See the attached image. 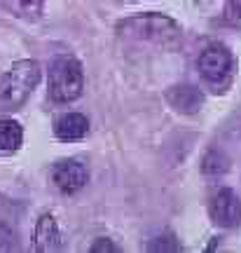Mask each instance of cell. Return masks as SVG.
<instances>
[{
    "label": "cell",
    "instance_id": "1",
    "mask_svg": "<svg viewBox=\"0 0 241 253\" xmlns=\"http://www.w3.org/2000/svg\"><path fill=\"white\" fill-rule=\"evenodd\" d=\"M117 33L138 42H152V45L161 47H173L180 42L183 31L171 17L164 14H136L131 19H124L117 24Z\"/></svg>",
    "mask_w": 241,
    "mask_h": 253
},
{
    "label": "cell",
    "instance_id": "2",
    "mask_svg": "<svg viewBox=\"0 0 241 253\" xmlns=\"http://www.w3.org/2000/svg\"><path fill=\"white\" fill-rule=\"evenodd\" d=\"M40 82V63L33 59L12 63L2 80H0V106L5 108H19L21 103H26L31 91Z\"/></svg>",
    "mask_w": 241,
    "mask_h": 253
},
{
    "label": "cell",
    "instance_id": "3",
    "mask_svg": "<svg viewBox=\"0 0 241 253\" xmlns=\"http://www.w3.org/2000/svg\"><path fill=\"white\" fill-rule=\"evenodd\" d=\"M84 89V73L78 59L56 56L49 66V96L59 103H71L80 99Z\"/></svg>",
    "mask_w": 241,
    "mask_h": 253
},
{
    "label": "cell",
    "instance_id": "4",
    "mask_svg": "<svg viewBox=\"0 0 241 253\" xmlns=\"http://www.w3.org/2000/svg\"><path fill=\"white\" fill-rule=\"evenodd\" d=\"M197 68H199L201 78H204L208 84L220 87V84H225V82L230 80V75H232L234 56L225 45L213 42V45H208L204 52L199 54V59H197Z\"/></svg>",
    "mask_w": 241,
    "mask_h": 253
},
{
    "label": "cell",
    "instance_id": "5",
    "mask_svg": "<svg viewBox=\"0 0 241 253\" xmlns=\"http://www.w3.org/2000/svg\"><path fill=\"white\" fill-rule=\"evenodd\" d=\"M208 213L215 225L220 227H237L241 225V199L230 188L218 190L208 202Z\"/></svg>",
    "mask_w": 241,
    "mask_h": 253
},
{
    "label": "cell",
    "instance_id": "6",
    "mask_svg": "<svg viewBox=\"0 0 241 253\" xmlns=\"http://www.w3.org/2000/svg\"><path fill=\"white\" fill-rule=\"evenodd\" d=\"M87 178H89L87 167L80 160H61L52 169V181L63 195H73V192L82 190L87 185Z\"/></svg>",
    "mask_w": 241,
    "mask_h": 253
},
{
    "label": "cell",
    "instance_id": "7",
    "mask_svg": "<svg viewBox=\"0 0 241 253\" xmlns=\"http://www.w3.org/2000/svg\"><path fill=\"white\" fill-rule=\"evenodd\" d=\"M166 99H169V103L178 113L192 115V113H197V110L201 108L204 94L197 89V87H192V84H176V87H171L166 91Z\"/></svg>",
    "mask_w": 241,
    "mask_h": 253
},
{
    "label": "cell",
    "instance_id": "8",
    "mask_svg": "<svg viewBox=\"0 0 241 253\" xmlns=\"http://www.w3.org/2000/svg\"><path fill=\"white\" fill-rule=\"evenodd\" d=\"M89 131V120L82 113H66L54 122V134L61 141H80Z\"/></svg>",
    "mask_w": 241,
    "mask_h": 253
},
{
    "label": "cell",
    "instance_id": "9",
    "mask_svg": "<svg viewBox=\"0 0 241 253\" xmlns=\"http://www.w3.org/2000/svg\"><path fill=\"white\" fill-rule=\"evenodd\" d=\"M61 244V235H59V225L54 220L52 213H45L40 216L36 225V251L40 253H49V251H56Z\"/></svg>",
    "mask_w": 241,
    "mask_h": 253
},
{
    "label": "cell",
    "instance_id": "10",
    "mask_svg": "<svg viewBox=\"0 0 241 253\" xmlns=\"http://www.w3.org/2000/svg\"><path fill=\"white\" fill-rule=\"evenodd\" d=\"M24 141V129L14 120H0V150L14 153Z\"/></svg>",
    "mask_w": 241,
    "mask_h": 253
},
{
    "label": "cell",
    "instance_id": "11",
    "mask_svg": "<svg viewBox=\"0 0 241 253\" xmlns=\"http://www.w3.org/2000/svg\"><path fill=\"white\" fill-rule=\"evenodd\" d=\"M227 164H230V160L225 157L223 150H211L201 162V171L208 173V176H218V173L227 171Z\"/></svg>",
    "mask_w": 241,
    "mask_h": 253
},
{
    "label": "cell",
    "instance_id": "12",
    "mask_svg": "<svg viewBox=\"0 0 241 253\" xmlns=\"http://www.w3.org/2000/svg\"><path fill=\"white\" fill-rule=\"evenodd\" d=\"M150 251H180V244L176 242L173 235H164V237H157L152 239V244L148 246Z\"/></svg>",
    "mask_w": 241,
    "mask_h": 253
},
{
    "label": "cell",
    "instance_id": "13",
    "mask_svg": "<svg viewBox=\"0 0 241 253\" xmlns=\"http://www.w3.org/2000/svg\"><path fill=\"white\" fill-rule=\"evenodd\" d=\"M89 251L91 253H117L120 249H117L110 239H98V242H94V244H91Z\"/></svg>",
    "mask_w": 241,
    "mask_h": 253
},
{
    "label": "cell",
    "instance_id": "14",
    "mask_svg": "<svg viewBox=\"0 0 241 253\" xmlns=\"http://www.w3.org/2000/svg\"><path fill=\"white\" fill-rule=\"evenodd\" d=\"M227 19L241 24V0H227Z\"/></svg>",
    "mask_w": 241,
    "mask_h": 253
},
{
    "label": "cell",
    "instance_id": "15",
    "mask_svg": "<svg viewBox=\"0 0 241 253\" xmlns=\"http://www.w3.org/2000/svg\"><path fill=\"white\" fill-rule=\"evenodd\" d=\"M19 2H24V5H31V2H40V0H19Z\"/></svg>",
    "mask_w": 241,
    "mask_h": 253
}]
</instances>
